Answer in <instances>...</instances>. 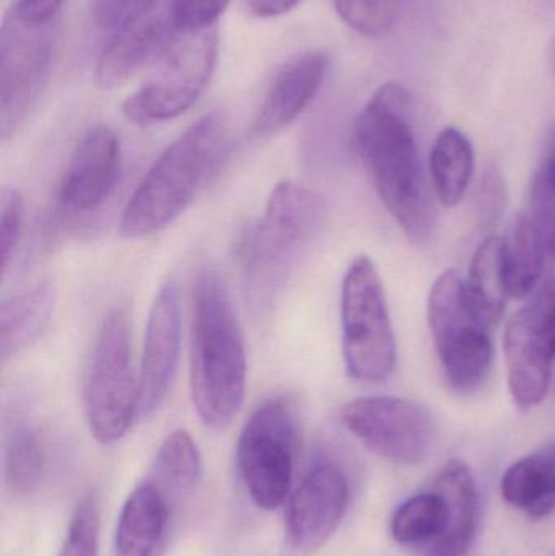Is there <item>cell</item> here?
<instances>
[{
  "mask_svg": "<svg viewBox=\"0 0 555 556\" xmlns=\"http://www.w3.org/2000/svg\"><path fill=\"white\" fill-rule=\"evenodd\" d=\"M354 143L391 217L414 243L436 230L437 212L420 165L413 97L396 81L377 88L354 124Z\"/></svg>",
  "mask_w": 555,
  "mask_h": 556,
  "instance_id": "6da1fadb",
  "label": "cell"
},
{
  "mask_svg": "<svg viewBox=\"0 0 555 556\" xmlns=\"http://www.w3.org/2000/svg\"><path fill=\"white\" fill-rule=\"evenodd\" d=\"M191 395L205 427L224 431L247 394V345L230 291L215 270H202L192 293Z\"/></svg>",
  "mask_w": 555,
  "mask_h": 556,
  "instance_id": "7a4b0ae2",
  "label": "cell"
},
{
  "mask_svg": "<svg viewBox=\"0 0 555 556\" xmlns=\"http://www.w3.org/2000/svg\"><path fill=\"white\" fill-rule=\"evenodd\" d=\"M230 146V121L224 113L195 121L140 179L121 215V237L137 240L169 227L217 175Z\"/></svg>",
  "mask_w": 555,
  "mask_h": 556,
  "instance_id": "3957f363",
  "label": "cell"
},
{
  "mask_svg": "<svg viewBox=\"0 0 555 556\" xmlns=\"http://www.w3.org/2000/svg\"><path fill=\"white\" fill-rule=\"evenodd\" d=\"M323 214L321 199L305 186L283 181L270 191L263 217L238 243L244 280L257 307L273 303L318 231Z\"/></svg>",
  "mask_w": 555,
  "mask_h": 556,
  "instance_id": "277c9868",
  "label": "cell"
},
{
  "mask_svg": "<svg viewBox=\"0 0 555 556\" xmlns=\"http://www.w3.org/2000/svg\"><path fill=\"white\" fill-rule=\"evenodd\" d=\"M85 420L97 443L114 444L140 417L139 376L134 372L126 311L108 313L98 327L81 388Z\"/></svg>",
  "mask_w": 555,
  "mask_h": 556,
  "instance_id": "5b68a950",
  "label": "cell"
},
{
  "mask_svg": "<svg viewBox=\"0 0 555 556\" xmlns=\"http://www.w3.org/2000/svg\"><path fill=\"white\" fill-rule=\"evenodd\" d=\"M342 356L355 381L377 384L396 366V337L383 281L374 261L358 256L349 266L341 290Z\"/></svg>",
  "mask_w": 555,
  "mask_h": 556,
  "instance_id": "8992f818",
  "label": "cell"
},
{
  "mask_svg": "<svg viewBox=\"0 0 555 556\" xmlns=\"http://www.w3.org/2000/svg\"><path fill=\"white\" fill-rule=\"evenodd\" d=\"M217 61L218 26L199 31L173 29L155 74L124 101V116L142 127L176 119L202 97Z\"/></svg>",
  "mask_w": 555,
  "mask_h": 556,
  "instance_id": "52a82bcc",
  "label": "cell"
},
{
  "mask_svg": "<svg viewBox=\"0 0 555 556\" xmlns=\"http://www.w3.org/2000/svg\"><path fill=\"white\" fill-rule=\"evenodd\" d=\"M427 319L446 382L462 394L478 391L494 363L492 327L476 313L466 281L455 270H446L433 283Z\"/></svg>",
  "mask_w": 555,
  "mask_h": 556,
  "instance_id": "ba28073f",
  "label": "cell"
},
{
  "mask_svg": "<svg viewBox=\"0 0 555 556\" xmlns=\"http://www.w3.org/2000/svg\"><path fill=\"white\" fill-rule=\"evenodd\" d=\"M299 421L290 399H267L254 408L237 444V466L248 495L264 511L283 505L292 486Z\"/></svg>",
  "mask_w": 555,
  "mask_h": 556,
  "instance_id": "9c48e42d",
  "label": "cell"
},
{
  "mask_svg": "<svg viewBox=\"0 0 555 556\" xmlns=\"http://www.w3.org/2000/svg\"><path fill=\"white\" fill-rule=\"evenodd\" d=\"M508 389L525 410L550 394L555 363V278L538 287L527 306L508 319L504 336Z\"/></svg>",
  "mask_w": 555,
  "mask_h": 556,
  "instance_id": "30bf717a",
  "label": "cell"
},
{
  "mask_svg": "<svg viewBox=\"0 0 555 556\" xmlns=\"http://www.w3.org/2000/svg\"><path fill=\"white\" fill-rule=\"evenodd\" d=\"M341 420L364 446L398 466L424 463L436 446V417L409 399H354L342 408Z\"/></svg>",
  "mask_w": 555,
  "mask_h": 556,
  "instance_id": "8fae6325",
  "label": "cell"
},
{
  "mask_svg": "<svg viewBox=\"0 0 555 556\" xmlns=\"http://www.w3.org/2000/svg\"><path fill=\"white\" fill-rule=\"evenodd\" d=\"M54 51L52 22L7 16L0 35V134L9 142L22 129L45 88Z\"/></svg>",
  "mask_w": 555,
  "mask_h": 556,
  "instance_id": "7c38bea8",
  "label": "cell"
},
{
  "mask_svg": "<svg viewBox=\"0 0 555 556\" xmlns=\"http://www.w3.org/2000/svg\"><path fill=\"white\" fill-rule=\"evenodd\" d=\"M349 482L338 464L321 460L290 496L282 556H313L325 547L344 518Z\"/></svg>",
  "mask_w": 555,
  "mask_h": 556,
  "instance_id": "4fadbf2b",
  "label": "cell"
},
{
  "mask_svg": "<svg viewBox=\"0 0 555 556\" xmlns=\"http://www.w3.org/2000/svg\"><path fill=\"white\" fill-rule=\"evenodd\" d=\"M123 169L117 134L97 124L81 136L58 186V207L68 217L97 214L113 199Z\"/></svg>",
  "mask_w": 555,
  "mask_h": 556,
  "instance_id": "5bb4252c",
  "label": "cell"
},
{
  "mask_svg": "<svg viewBox=\"0 0 555 556\" xmlns=\"http://www.w3.org/2000/svg\"><path fill=\"white\" fill-rule=\"evenodd\" d=\"M181 352V301L175 280L156 293L147 319L140 359V417L159 410L172 389Z\"/></svg>",
  "mask_w": 555,
  "mask_h": 556,
  "instance_id": "9a60e30c",
  "label": "cell"
},
{
  "mask_svg": "<svg viewBox=\"0 0 555 556\" xmlns=\"http://www.w3.org/2000/svg\"><path fill=\"white\" fill-rule=\"evenodd\" d=\"M331 67L325 51H306L290 59L274 77L254 117L251 136L267 139L295 123L318 97Z\"/></svg>",
  "mask_w": 555,
  "mask_h": 556,
  "instance_id": "2e32d148",
  "label": "cell"
},
{
  "mask_svg": "<svg viewBox=\"0 0 555 556\" xmlns=\"http://www.w3.org/2000/svg\"><path fill=\"white\" fill-rule=\"evenodd\" d=\"M168 22L155 13L114 33L94 65L93 80L100 90L111 91L129 81L168 45Z\"/></svg>",
  "mask_w": 555,
  "mask_h": 556,
  "instance_id": "e0dca14e",
  "label": "cell"
},
{
  "mask_svg": "<svg viewBox=\"0 0 555 556\" xmlns=\"http://www.w3.org/2000/svg\"><path fill=\"white\" fill-rule=\"evenodd\" d=\"M432 489L449 503V522L445 532L429 545L424 556H468L478 534L481 509L471 469L462 460H449L433 479Z\"/></svg>",
  "mask_w": 555,
  "mask_h": 556,
  "instance_id": "ac0fdd59",
  "label": "cell"
},
{
  "mask_svg": "<svg viewBox=\"0 0 555 556\" xmlns=\"http://www.w3.org/2000/svg\"><path fill=\"white\" fill-rule=\"evenodd\" d=\"M168 532V503L159 483L133 490L121 509L114 556H160Z\"/></svg>",
  "mask_w": 555,
  "mask_h": 556,
  "instance_id": "d6986e66",
  "label": "cell"
},
{
  "mask_svg": "<svg viewBox=\"0 0 555 556\" xmlns=\"http://www.w3.org/2000/svg\"><path fill=\"white\" fill-rule=\"evenodd\" d=\"M55 288L51 280L13 294L0 306V355L2 362L28 349L45 332L54 311Z\"/></svg>",
  "mask_w": 555,
  "mask_h": 556,
  "instance_id": "ffe728a7",
  "label": "cell"
},
{
  "mask_svg": "<svg viewBox=\"0 0 555 556\" xmlns=\"http://www.w3.org/2000/svg\"><path fill=\"white\" fill-rule=\"evenodd\" d=\"M502 496L533 519L555 511V450L521 457L502 477Z\"/></svg>",
  "mask_w": 555,
  "mask_h": 556,
  "instance_id": "44dd1931",
  "label": "cell"
},
{
  "mask_svg": "<svg viewBox=\"0 0 555 556\" xmlns=\"http://www.w3.org/2000/svg\"><path fill=\"white\" fill-rule=\"evenodd\" d=\"M465 281L476 313L494 329L501 323L510 298L505 269V240L494 233L484 238L476 250L468 280Z\"/></svg>",
  "mask_w": 555,
  "mask_h": 556,
  "instance_id": "7402d4cb",
  "label": "cell"
},
{
  "mask_svg": "<svg viewBox=\"0 0 555 556\" xmlns=\"http://www.w3.org/2000/svg\"><path fill=\"white\" fill-rule=\"evenodd\" d=\"M429 168L440 204L455 207L465 199L475 175L471 140L456 127H445L433 142Z\"/></svg>",
  "mask_w": 555,
  "mask_h": 556,
  "instance_id": "603a6c76",
  "label": "cell"
},
{
  "mask_svg": "<svg viewBox=\"0 0 555 556\" xmlns=\"http://www.w3.org/2000/svg\"><path fill=\"white\" fill-rule=\"evenodd\" d=\"M5 482L15 495H28L41 483L46 447L39 428L25 415H13L3 434Z\"/></svg>",
  "mask_w": 555,
  "mask_h": 556,
  "instance_id": "cb8c5ba5",
  "label": "cell"
},
{
  "mask_svg": "<svg viewBox=\"0 0 555 556\" xmlns=\"http://www.w3.org/2000/svg\"><path fill=\"white\" fill-rule=\"evenodd\" d=\"M546 247L530 215L520 214L505 240V269L510 296L521 300L540 287Z\"/></svg>",
  "mask_w": 555,
  "mask_h": 556,
  "instance_id": "d4e9b609",
  "label": "cell"
},
{
  "mask_svg": "<svg viewBox=\"0 0 555 556\" xmlns=\"http://www.w3.org/2000/svg\"><path fill=\"white\" fill-rule=\"evenodd\" d=\"M449 513L445 496L437 490L411 496L394 513L391 534L401 545H430L445 532Z\"/></svg>",
  "mask_w": 555,
  "mask_h": 556,
  "instance_id": "484cf974",
  "label": "cell"
},
{
  "mask_svg": "<svg viewBox=\"0 0 555 556\" xmlns=\"http://www.w3.org/2000/svg\"><path fill=\"white\" fill-rule=\"evenodd\" d=\"M155 476L160 486L176 492H192L201 483L202 457L188 431L176 430L165 438L156 453Z\"/></svg>",
  "mask_w": 555,
  "mask_h": 556,
  "instance_id": "4316f807",
  "label": "cell"
},
{
  "mask_svg": "<svg viewBox=\"0 0 555 556\" xmlns=\"http://www.w3.org/2000/svg\"><path fill=\"white\" fill-rule=\"evenodd\" d=\"M342 22L367 36L388 35L400 15L401 0H331Z\"/></svg>",
  "mask_w": 555,
  "mask_h": 556,
  "instance_id": "83f0119b",
  "label": "cell"
},
{
  "mask_svg": "<svg viewBox=\"0 0 555 556\" xmlns=\"http://www.w3.org/2000/svg\"><path fill=\"white\" fill-rule=\"evenodd\" d=\"M100 506L93 495L85 496L72 516L67 538L59 556H98Z\"/></svg>",
  "mask_w": 555,
  "mask_h": 556,
  "instance_id": "f1b7e54d",
  "label": "cell"
},
{
  "mask_svg": "<svg viewBox=\"0 0 555 556\" xmlns=\"http://www.w3.org/2000/svg\"><path fill=\"white\" fill-rule=\"evenodd\" d=\"M23 220H25V202L18 189L5 188L0 194V257H2V276L9 274L20 243H22Z\"/></svg>",
  "mask_w": 555,
  "mask_h": 556,
  "instance_id": "f546056e",
  "label": "cell"
},
{
  "mask_svg": "<svg viewBox=\"0 0 555 556\" xmlns=\"http://www.w3.org/2000/svg\"><path fill=\"white\" fill-rule=\"evenodd\" d=\"M230 0H173L172 28L176 31H199L217 26Z\"/></svg>",
  "mask_w": 555,
  "mask_h": 556,
  "instance_id": "4dcf8cb0",
  "label": "cell"
},
{
  "mask_svg": "<svg viewBox=\"0 0 555 556\" xmlns=\"http://www.w3.org/2000/svg\"><path fill=\"white\" fill-rule=\"evenodd\" d=\"M155 0H93L94 22L103 29L121 31L153 12Z\"/></svg>",
  "mask_w": 555,
  "mask_h": 556,
  "instance_id": "1f68e13d",
  "label": "cell"
},
{
  "mask_svg": "<svg viewBox=\"0 0 555 556\" xmlns=\"http://www.w3.org/2000/svg\"><path fill=\"white\" fill-rule=\"evenodd\" d=\"M530 215L543 238L546 253L555 260V188L533 179L530 191Z\"/></svg>",
  "mask_w": 555,
  "mask_h": 556,
  "instance_id": "d6a6232c",
  "label": "cell"
},
{
  "mask_svg": "<svg viewBox=\"0 0 555 556\" xmlns=\"http://www.w3.org/2000/svg\"><path fill=\"white\" fill-rule=\"evenodd\" d=\"M504 178L497 168H488L482 179L481 195H479V222L482 228L491 230L499 224V218L505 211Z\"/></svg>",
  "mask_w": 555,
  "mask_h": 556,
  "instance_id": "836d02e7",
  "label": "cell"
},
{
  "mask_svg": "<svg viewBox=\"0 0 555 556\" xmlns=\"http://www.w3.org/2000/svg\"><path fill=\"white\" fill-rule=\"evenodd\" d=\"M64 2L65 0H15L12 13L23 22L49 23Z\"/></svg>",
  "mask_w": 555,
  "mask_h": 556,
  "instance_id": "e575fe53",
  "label": "cell"
},
{
  "mask_svg": "<svg viewBox=\"0 0 555 556\" xmlns=\"http://www.w3.org/2000/svg\"><path fill=\"white\" fill-rule=\"evenodd\" d=\"M302 0H247L248 9L257 18L269 20L286 15Z\"/></svg>",
  "mask_w": 555,
  "mask_h": 556,
  "instance_id": "d590c367",
  "label": "cell"
},
{
  "mask_svg": "<svg viewBox=\"0 0 555 556\" xmlns=\"http://www.w3.org/2000/svg\"><path fill=\"white\" fill-rule=\"evenodd\" d=\"M534 179L555 188V127L551 130L550 137H547L544 155L541 159L540 168H538Z\"/></svg>",
  "mask_w": 555,
  "mask_h": 556,
  "instance_id": "8d00e7d4",
  "label": "cell"
},
{
  "mask_svg": "<svg viewBox=\"0 0 555 556\" xmlns=\"http://www.w3.org/2000/svg\"><path fill=\"white\" fill-rule=\"evenodd\" d=\"M550 64H551V68H553L554 74H555V35H554L553 41H551V46H550Z\"/></svg>",
  "mask_w": 555,
  "mask_h": 556,
  "instance_id": "74e56055",
  "label": "cell"
}]
</instances>
